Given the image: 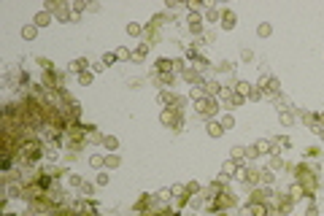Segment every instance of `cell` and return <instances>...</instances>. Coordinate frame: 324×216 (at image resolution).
<instances>
[{
    "label": "cell",
    "instance_id": "obj_1",
    "mask_svg": "<svg viewBox=\"0 0 324 216\" xmlns=\"http://www.w3.org/2000/svg\"><path fill=\"white\" fill-rule=\"evenodd\" d=\"M35 22H38V24H49V14H38Z\"/></svg>",
    "mask_w": 324,
    "mask_h": 216
}]
</instances>
